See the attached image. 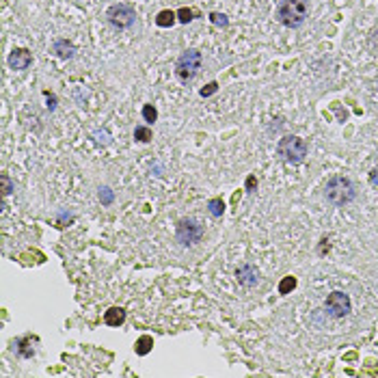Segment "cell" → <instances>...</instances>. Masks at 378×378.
<instances>
[{
  "label": "cell",
  "instance_id": "obj_14",
  "mask_svg": "<svg viewBox=\"0 0 378 378\" xmlns=\"http://www.w3.org/2000/svg\"><path fill=\"white\" fill-rule=\"evenodd\" d=\"M223 210H225V203H223V199H210L208 201V212L214 218L223 216Z\"/></svg>",
  "mask_w": 378,
  "mask_h": 378
},
{
  "label": "cell",
  "instance_id": "obj_12",
  "mask_svg": "<svg viewBox=\"0 0 378 378\" xmlns=\"http://www.w3.org/2000/svg\"><path fill=\"white\" fill-rule=\"evenodd\" d=\"M175 17H177V13H175V11H171V9H164V11H160V13L156 15V24L160 26V28H169V26H173Z\"/></svg>",
  "mask_w": 378,
  "mask_h": 378
},
{
  "label": "cell",
  "instance_id": "obj_5",
  "mask_svg": "<svg viewBox=\"0 0 378 378\" xmlns=\"http://www.w3.org/2000/svg\"><path fill=\"white\" fill-rule=\"evenodd\" d=\"M106 20L117 31H126V28H130L137 22V11L126 2H119V4H113V7L106 9Z\"/></svg>",
  "mask_w": 378,
  "mask_h": 378
},
{
  "label": "cell",
  "instance_id": "obj_13",
  "mask_svg": "<svg viewBox=\"0 0 378 378\" xmlns=\"http://www.w3.org/2000/svg\"><path fill=\"white\" fill-rule=\"evenodd\" d=\"M153 346V337H149V335H143V337L137 339V354H141V357H145V354H149Z\"/></svg>",
  "mask_w": 378,
  "mask_h": 378
},
{
  "label": "cell",
  "instance_id": "obj_3",
  "mask_svg": "<svg viewBox=\"0 0 378 378\" xmlns=\"http://www.w3.org/2000/svg\"><path fill=\"white\" fill-rule=\"evenodd\" d=\"M307 151H309V147H307V141L300 139V137H296V134H287V137H283L279 143H277V153H279L283 160L290 162V164L305 162Z\"/></svg>",
  "mask_w": 378,
  "mask_h": 378
},
{
  "label": "cell",
  "instance_id": "obj_11",
  "mask_svg": "<svg viewBox=\"0 0 378 378\" xmlns=\"http://www.w3.org/2000/svg\"><path fill=\"white\" fill-rule=\"evenodd\" d=\"M104 322L108 324V327H121V324L126 322V311H123L121 307H110V309L104 314Z\"/></svg>",
  "mask_w": 378,
  "mask_h": 378
},
{
  "label": "cell",
  "instance_id": "obj_23",
  "mask_svg": "<svg viewBox=\"0 0 378 378\" xmlns=\"http://www.w3.org/2000/svg\"><path fill=\"white\" fill-rule=\"evenodd\" d=\"M93 137H95V141L97 143H104V145H108L110 143V137H108V132H93Z\"/></svg>",
  "mask_w": 378,
  "mask_h": 378
},
{
  "label": "cell",
  "instance_id": "obj_16",
  "mask_svg": "<svg viewBox=\"0 0 378 378\" xmlns=\"http://www.w3.org/2000/svg\"><path fill=\"white\" fill-rule=\"evenodd\" d=\"M210 22H212L214 26H218V28H227V26H229L227 15H225V13H216V11H214V13H210Z\"/></svg>",
  "mask_w": 378,
  "mask_h": 378
},
{
  "label": "cell",
  "instance_id": "obj_20",
  "mask_svg": "<svg viewBox=\"0 0 378 378\" xmlns=\"http://www.w3.org/2000/svg\"><path fill=\"white\" fill-rule=\"evenodd\" d=\"M99 201H102L104 205H108V203H113V190H110L108 186H104V188H99Z\"/></svg>",
  "mask_w": 378,
  "mask_h": 378
},
{
  "label": "cell",
  "instance_id": "obj_25",
  "mask_svg": "<svg viewBox=\"0 0 378 378\" xmlns=\"http://www.w3.org/2000/svg\"><path fill=\"white\" fill-rule=\"evenodd\" d=\"M370 184H372V186H378V167L372 169V173H370Z\"/></svg>",
  "mask_w": 378,
  "mask_h": 378
},
{
  "label": "cell",
  "instance_id": "obj_1",
  "mask_svg": "<svg viewBox=\"0 0 378 378\" xmlns=\"http://www.w3.org/2000/svg\"><path fill=\"white\" fill-rule=\"evenodd\" d=\"M324 197H327V201L331 205H335V208H344V205H348L354 197H357V190H354V184H352L350 177L335 175V177H331L327 182V186H324Z\"/></svg>",
  "mask_w": 378,
  "mask_h": 378
},
{
  "label": "cell",
  "instance_id": "obj_15",
  "mask_svg": "<svg viewBox=\"0 0 378 378\" xmlns=\"http://www.w3.org/2000/svg\"><path fill=\"white\" fill-rule=\"evenodd\" d=\"M134 139H137L139 143H149L151 141V130L147 126H137L134 128Z\"/></svg>",
  "mask_w": 378,
  "mask_h": 378
},
{
  "label": "cell",
  "instance_id": "obj_21",
  "mask_svg": "<svg viewBox=\"0 0 378 378\" xmlns=\"http://www.w3.org/2000/svg\"><path fill=\"white\" fill-rule=\"evenodd\" d=\"M0 182H2V197H7V194H11V190H13V182H11L9 175H0Z\"/></svg>",
  "mask_w": 378,
  "mask_h": 378
},
{
  "label": "cell",
  "instance_id": "obj_19",
  "mask_svg": "<svg viewBox=\"0 0 378 378\" xmlns=\"http://www.w3.org/2000/svg\"><path fill=\"white\" fill-rule=\"evenodd\" d=\"M143 119H145L147 123H153V121L158 119V110L153 108L151 104H145V106H143Z\"/></svg>",
  "mask_w": 378,
  "mask_h": 378
},
{
  "label": "cell",
  "instance_id": "obj_22",
  "mask_svg": "<svg viewBox=\"0 0 378 378\" xmlns=\"http://www.w3.org/2000/svg\"><path fill=\"white\" fill-rule=\"evenodd\" d=\"M216 91H218V82H208V85L199 91V95H201V97H210V95H214Z\"/></svg>",
  "mask_w": 378,
  "mask_h": 378
},
{
  "label": "cell",
  "instance_id": "obj_18",
  "mask_svg": "<svg viewBox=\"0 0 378 378\" xmlns=\"http://www.w3.org/2000/svg\"><path fill=\"white\" fill-rule=\"evenodd\" d=\"M177 20H180L182 24H188V22L194 20V11L188 9V7H182L180 11H177Z\"/></svg>",
  "mask_w": 378,
  "mask_h": 378
},
{
  "label": "cell",
  "instance_id": "obj_8",
  "mask_svg": "<svg viewBox=\"0 0 378 378\" xmlns=\"http://www.w3.org/2000/svg\"><path fill=\"white\" fill-rule=\"evenodd\" d=\"M31 63H33V54H31V52H28L26 48H15V50L9 54V67H11V69L24 72V69L31 67Z\"/></svg>",
  "mask_w": 378,
  "mask_h": 378
},
{
  "label": "cell",
  "instance_id": "obj_7",
  "mask_svg": "<svg viewBox=\"0 0 378 378\" xmlns=\"http://www.w3.org/2000/svg\"><path fill=\"white\" fill-rule=\"evenodd\" d=\"M350 296L346 292H331L327 300H324V309L329 311L333 318H344L350 314Z\"/></svg>",
  "mask_w": 378,
  "mask_h": 378
},
{
  "label": "cell",
  "instance_id": "obj_17",
  "mask_svg": "<svg viewBox=\"0 0 378 378\" xmlns=\"http://www.w3.org/2000/svg\"><path fill=\"white\" fill-rule=\"evenodd\" d=\"M294 287H296V279H294V277H285V279L279 283V294H290Z\"/></svg>",
  "mask_w": 378,
  "mask_h": 378
},
{
  "label": "cell",
  "instance_id": "obj_6",
  "mask_svg": "<svg viewBox=\"0 0 378 378\" xmlns=\"http://www.w3.org/2000/svg\"><path fill=\"white\" fill-rule=\"evenodd\" d=\"M175 238L180 244L184 246H190V244H197L199 240L203 238V227L199 225L194 218H182L175 227Z\"/></svg>",
  "mask_w": 378,
  "mask_h": 378
},
{
  "label": "cell",
  "instance_id": "obj_4",
  "mask_svg": "<svg viewBox=\"0 0 378 378\" xmlns=\"http://www.w3.org/2000/svg\"><path fill=\"white\" fill-rule=\"evenodd\" d=\"M203 65V56L199 50H186L182 52V56L175 63V76L182 85H188L190 80H194V76L199 74Z\"/></svg>",
  "mask_w": 378,
  "mask_h": 378
},
{
  "label": "cell",
  "instance_id": "obj_9",
  "mask_svg": "<svg viewBox=\"0 0 378 378\" xmlns=\"http://www.w3.org/2000/svg\"><path fill=\"white\" fill-rule=\"evenodd\" d=\"M236 279L240 281V285L253 287V285H257V281H259V273H257L255 266L242 264V266H238V268H236Z\"/></svg>",
  "mask_w": 378,
  "mask_h": 378
},
{
  "label": "cell",
  "instance_id": "obj_26",
  "mask_svg": "<svg viewBox=\"0 0 378 378\" xmlns=\"http://www.w3.org/2000/svg\"><path fill=\"white\" fill-rule=\"evenodd\" d=\"M253 188H255V177L249 175V180H246V190L253 192Z\"/></svg>",
  "mask_w": 378,
  "mask_h": 378
},
{
  "label": "cell",
  "instance_id": "obj_2",
  "mask_svg": "<svg viewBox=\"0 0 378 378\" xmlns=\"http://www.w3.org/2000/svg\"><path fill=\"white\" fill-rule=\"evenodd\" d=\"M277 17L283 26L300 28L309 17V0H281L277 7Z\"/></svg>",
  "mask_w": 378,
  "mask_h": 378
},
{
  "label": "cell",
  "instance_id": "obj_10",
  "mask_svg": "<svg viewBox=\"0 0 378 378\" xmlns=\"http://www.w3.org/2000/svg\"><path fill=\"white\" fill-rule=\"evenodd\" d=\"M52 50H54L56 56H61V58H72L76 54V46L67 39H56L54 44H52Z\"/></svg>",
  "mask_w": 378,
  "mask_h": 378
},
{
  "label": "cell",
  "instance_id": "obj_24",
  "mask_svg": "<svg viewBox=\"0 0 378 378\" xmlns=\"http://www.w3.org/2000/svg\"><path fill=\"white\" fill-rule=\"evenodd\" d=\"M44 95H46V99H48V108L54 110L56 108V95L54 93H50V91H44Z\"/></svg>",
  "mask_w": 378,
  "mask_h": 378
}]
</instances>
